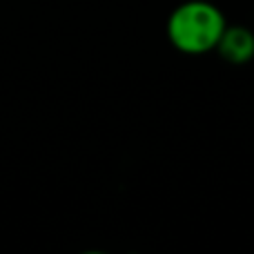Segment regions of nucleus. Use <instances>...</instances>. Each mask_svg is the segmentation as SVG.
Returning a JSON list of instances; mask_svg holds the SVG:
<instances>
[{
    "label": "nucleus",
    "instance_id": "f257e3e1",
    "mask_svg": "<svg viewBox=\"0 0 254 254\" xmlns=\"http://www.w3.org/2000/svg\"><path fill=\"white\" fill-rule=\"evenodd\" d=\"M228 27L223 11L207 0L181 2L167 18V38L181 54L198 56L216 49Z\"/></svg>",
    "mask_w": 254,
    "mask_h": 254
},
{
    "label": "nucleus",
    "instance_id": "f03ea898",
    "mask_svg": "<svg viewBox=\"0 0 254 254\" xmlns=\"http://www.w3.org/2000/svg\"><path fill=\"white\" fill-rule=\"evenodd\" d=\"M216 52L230 65H246V63H250L254 58L252 29H248L243 25H228L223 29V34H221Z\"/></svg>",
    "mask_w": 254,
    "mask_h": 254
}]
</instances>
